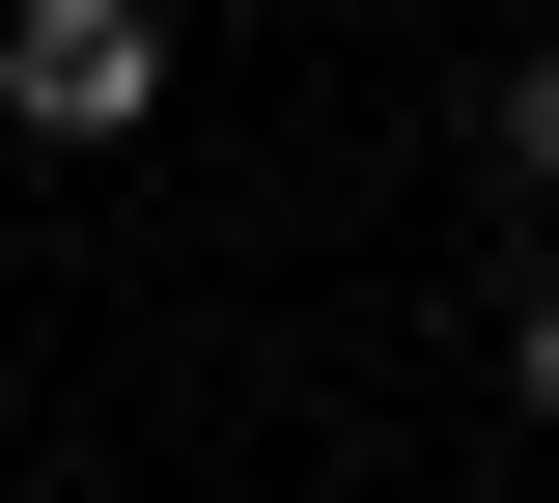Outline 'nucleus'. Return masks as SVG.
Masks as SVG:
<instances>
[{"label": "nucleus", "mask_w": 559, "mask_h": 503, "mask_svg": "<svg viewBox=\"0 0 559 503\" xmlns=\"http://www.w3.org/2000/svg\"><path fill=\"white\" fill-rule=\"evenodd\" d=\"M0 112H28V141H140V112H168V28H140V0H0Z\"/></svg>", "instance_id": "obj_1"}, {"label": "nucleus", "mask_w": 559, "mask_h": 503, "mask_svg": "<svg viewBox=\"0 0 559 503\" xmlns=\"http://www.w3.org/2000/svg\"><path fill=\"white\" fill-rule=\"evenodd\" d=\"M532 420H559V280H532Z\"/></svg>", "instance_id": "obj_2"}]
</instances>
